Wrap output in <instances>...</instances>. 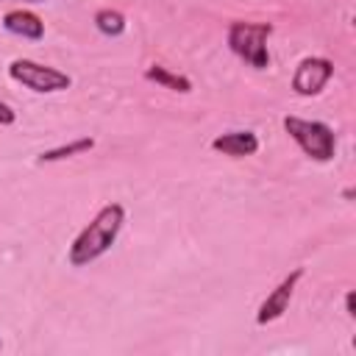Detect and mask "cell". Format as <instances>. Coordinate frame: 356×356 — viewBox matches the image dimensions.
Returning a JSON list of instances; mask_svg holds the SVG:
<instances>
[{"label":"cell","mask_w":356,"mask_h":356,"mask_svg":"<svg viewBox=\"0 0 356 356\" xmlns=\"http://www.w3.org/2000/svg\"><path fill=\"white\" fill-rule=\"evenodd\" d=\"M0 348H3V342H0Z\"/></svg>","instance_id":"obj_15"},{"label":"cell","mask_w":356,"mask_h":356,"mask_svg":"<svg viewBox=\"0 0 356 356\" xmlns=\"http://www.w3.org/2000/svg\"><path fill=\"white\" fill-rule=\"evenodd\" d=\"M334 75V61L331 58H323V56H306L298 67H295V75H292V89L303 97H314L325 89V83L331 81Z\"/></svg>","instance_id":"obj_5"},{"label":"cell","mask_w":356,"mask_h":356,"mask_svg":"<svg viewBox=\"0 0 356 356\" xmlns=\"http://www.w3.org/2000/svg\"><path fill=\"white\" fill-rule=\"evenodd\" d=\"M273 33V22H231L228 25V47L234 56H239L245 64L253 70H267L270 67V50L267 39Z\"/></svg>","instance_id":"obj_2"},{"label":"cell","mask_w":356,"mask_h":356,"mask_svg":"<svg viewBox=\"0 0 356 356\" xmlns=\"http://www.w3.org/2000/svg\"><path fill=\"white\" fill-rule=\"evenodd\" d=\"M122 222H125V209H122V203H106V206L81 228V234L72 239L70 253H67L70 264H72V267H86V264H92L95 259H100V256L117 242V236H120V231H122Z\"/></svg>","instance_id":"obj_1"},{"label":"cell","mask_w":356,"mask_h":356,"mask_svg":"<svg viewBox=\"0 0 356 356\" xmlns=\"http://www.w3.org/2000/svg\"><path fill=\"white\" fill-rule=\"evenodd\" d=\"M14 120H17L14 108H11L8 103H3V100H0V125H14Z\"/></svg>","instance_id":"obj_12"},{"label":"cell","mask_w":356,"mask_h":356,"mask_svg":"<svg viewBox=\"0 0 356 356\" xmlns=\"http://www.w3.org/2000/svg\"><path fill=\"white\" fill-rule=\"evenodd\" d=\"M211 150L231 156V159H245L259 150V136L253 131H228L211 139Z\"/></svg>","instance_id":"obj_7"},{"label":"cell","mask_w":356,"mask_h":356,"mask_svg":"<svg viewBox=\"0 0 356 356\" xmlns=\"http://www.w3.org/2000/svg\"><path fill=\"white\" fill-rule=\"evenodd\" d=\"M95 147V139L92 136H81V139H72L70 145H58V147H50L39 156V164H53V161H64V159H72V156H81L86 150Z\"/></svg>","instance_id":"obj_10"},{"label":"cell","mask_w":356,"mask_h":356,"mask_svg":"<svg viewBox=\"0 0 356 356\" xmlns=\"http://www.w3.org/2000/svg\"><path fill=\"white\" fill-rule=\"evenodd\" d=\"M31 3H44V0H31Z\"/></svg>","instance_id":"obj_14"},{"label":"cell","mask_w":356,"mask_h":356,"mask_svg":"<svg viewBox=\"0 0 356 356\" xmlns=\"http://www.w3.org/2000/svg\"><path fill=\"white\" fill-rule=\"evenodd\" d=\"M300 278H303V267H295L289 275L281 278V284L261 300V306L256 312V323L259 325H267V323H275L278 317H284V312L289 309V300H292L295 286H298Z\"/></svg>","instance_id":"obj_6"},{"label":"cell","mask_w":356,"mask_h":356,"mask_svg":"<svg viewBox=\"0 0 356 356\" xmlns=\"http://www.w3.org/2000/svg\"><path fill=\"white\" fill-rule=\"evenodd\" d=\"M345 312H348V317H356V292L353 289L345 292Z\"/></svg>","instance_id":"obj_13"},{"label":"cell","mask_w":356,"mask_h":356,"mask_svg":"<svg viewBox=\"0 0 356 356\" xmlns=\"http://www.w3.org/2000/svg\"><path fill=\"white\" fill-rule=\"evenodd\" d=\"M145 78H147V81H153V83H159V86H164V89L181 92V95H189V92H192V81H189L186 75L170 72V70H167V67H161V64H150V67L145 70Z\"/></svg>","instance_id":"obj_9"},{"label":"cell","mask_w":356,"mask_h":356,"mask_svg":"<svg viewBox=\"0 0 356 356\" xmlns=\"http://www.w3.org/2000/svg\"><path fill=\"white\" fill-rule=\"evenodd\" d=\"M284 131L292 136V142L314 161H331L337 153V136L331 125L320 120H303V117H284Z\"/></svg>","instance_id":"obj_3"},{"label":"cell","mask_w":356,"mask_h":356,"mask_svg":"<svg viewBox=\"0 0 356 356\" xmlns=\"http://www.w3.org/2000/svg\"><path fill=\"white\" fill-rule=\"evenodd\" d=\"M95 28H97L103 36H120V33H125L128 22H125V17H122L120 11H114V8H100V11H95Z\"/></svg>","instance_id":"obj_11"},{"label":"cell","mask_w":356,"mask_h":356,"mask_svg":"<svg viewBox=\"0 0 356 356\" xmlns=\"http://www.w3.org/2000/svg\"><path fill=\"white\" fill-rule=\"evenodd\" d=\"M3 28L14 36H22V39H31V42H39L44 36V22L39 14L28 11V8H11L3 14Z\"/></svg>","instance_id":"obj_8"},{"label":"cell","mask_w":356,"mask_h":356,"mask_svg":"<svg viewBox=\"0 0 356 356\" xmlns=\"http://www.w3.org/2000/svg\"><path fill=\"white\" fill-rule=\"evenodd\" d=\"M8 78L22 83L25 89L31 92H39V95H50V92H64L72 86V78L56 67H47V64H39V61H31V58H14L8 64Z\"/></svg>","instance_id":"obj_4"}]
</instances>
